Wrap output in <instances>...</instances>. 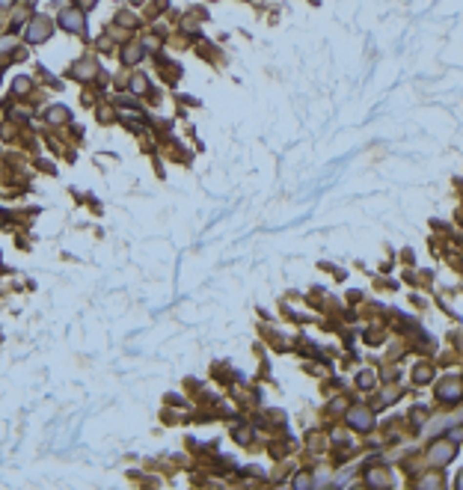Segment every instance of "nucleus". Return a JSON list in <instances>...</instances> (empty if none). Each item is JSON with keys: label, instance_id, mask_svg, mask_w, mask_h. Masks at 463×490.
Masks as SVG:
<instances>
[{"label": "nucleus", "instance_id": "1", "mask_svg": "<svg viewBox=\"0 0 463 490\" xmlns=\"http://www.w3.org/2000/svg\"><path fill=\"white\" fill-rule=\"evenodd\" d=\"M48 36H51V24H48V18H36L33 27L27 30V39H30V42H42V39H48Z\"/></svg>", "mask_w": 463, "mask_h": 490}, {"label": "nucleus", "instance_id": "2", "mask_svg": "<svg viewBox=\"0 0 463 490\" xmlns=\"http://www.w3.org/2000/svg\"><path fill=\"white\" fill-rule=\"evenodd\" d=\"M81 21H84V18H81V12H74V9H68V12H63V15H60V24H63L65 30H71V33H74V30H81Z\"/></svg>", "mask_w": 463, "mask_h": 490}, {"label": "nucleus", "instance_id": "3", "mask_svg": "<svg viewBox=\"0 0 463 490\" xmlns=\"http://www.w3.org/2000/svg\"><path fill=\"white\" fill-rule=\"evenodd\" d=\"M451 455H454L451 446H437L434 448V461H451Z\"/></svg>", "mask_w": 463, "mask_h": 490}, {"label": "nucleus", "instance_id": "4", "mask_svg": "<svg viewBox=\"0 0 463 490\" xmlns=\"http://www.w3.org/2000/svg\"><path fill=\"white\" fill-rule=\"evenodd\" d=\"M351 419H354V422H357V425H359L362 431H365V428L371 425V419H368V413H365V410H354V413H351Z\"/></svg>", "mask_w": 463, "mask_h": 490}, {"label": "nucleus", "instance_id": "5", "mask_svg": "<svg viewBox=\"0 0 463 490\" xmlns=\"http://www.w3.org/2000/svg\"><path fill=\"white\" fill-rule=\"evenodd\" d=\"M48 119H51V122H63V119H68V110H63V107H54V110L48 113Z\"/></svg>", "mask_w": 463, "mask_h": 490}, {"label": "nucleus", "instance_id": "6", "mask_svg": "<svg viewBox=\"0 0 463 490\" xmlns=\"http://www.w3.org/2000/svg\"><path fill=\"white\" fill-rule=\"evenodd\" d=\"M18 89H21V92H27V89H30V81H24V78H21V81H15V92H18Z\"/></svg>", "mask_w": 463, "mask_h": 490}, {"label": "nucleus", "instance_id": "7", "mask_svg": "<svg viewBox=\"0 0 463 490\" xmlns=\"http://www.w3.org/2000/svg\"><path fill=\"white\" fill-rule=\"evenodd\" d=\"M125 60H128V63H134V60H140V51H128V54H125Z\"/></svg>", "mask_w": 463, "mask_h": 490}, {"label": "nucleus", "instance_id": "8", "mask_svg": "<svg viewBox=\"0 0 463 490\" xmlns=\"http://www.w3.org/2000/svg\"><path fill=\"white\" fill-rule=\"evenodd\" d=\"M12 3V0H0V6H9Z\"/></svg>", "mask_w": 463, "mask_h": 490}]
</instances>
